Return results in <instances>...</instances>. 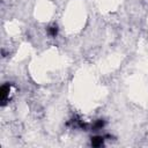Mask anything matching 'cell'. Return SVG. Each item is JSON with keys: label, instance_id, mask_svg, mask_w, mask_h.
Here are the masks:
<instances>
[{"label": "cell", "instance_id": "cell-1", "mask_svg": "<svg viewBox=\"0 0 148 148\" xmlns=\"http://www.w3.org/2000/svg\"><path fill=\"white\" fill-rule=\"evenodd\" d=\"M8 92H9V86H8V84H3V86L1 87V102H2V103H5Z\"/></svg>", "mask_w": 148, "mask_h": 148}, {"label": "cell", "instance_id": "cell-3", "mask_svg": "<svg viewBox=\"0 0 148 148\" xmlns=\"http://www.w3.org/2000/svg\"><path fill=\"white\" fill-rule=\"evenodd\" d=\"M57 31H58L57 27H51V28H49V32H50L51 36H56V35H57Z\"/></svg>", "mask_w": 148, "mask_h": 148}, {"label": "cell", "instance_id": "cell-2", "mask_svg": "<svg viewBox=\"0 0 148 148\" xmlns=\"http://www.w3.org/2000/svg\"><path fill=\"white\" fill-rule=\"evenodd\" d=\"M102 142H103V139L102 138H94L91 140L92 146H99V145H102Z\"/></svg>", "mask_w": 148, "mask_h": 148}]
</instances>
